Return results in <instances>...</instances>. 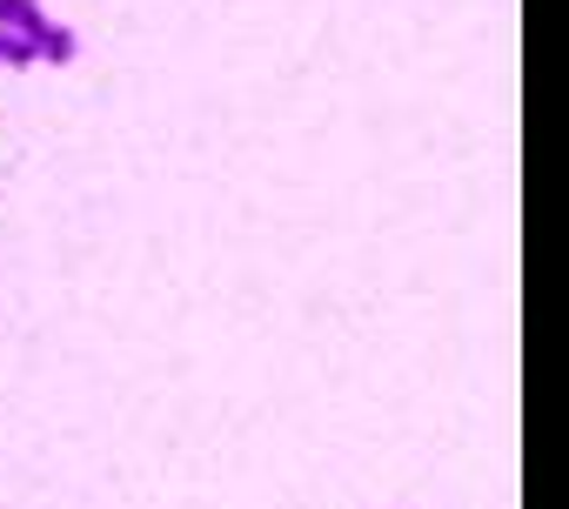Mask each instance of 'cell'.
Instances as JSON below:
<instances>
[{
	"label": "cell",
	"instance_id": "obj_3",
	"mask_svg": "<svg viewBox=\"0 0 569 509\" xmlns=\"http://www.w3.org/2000/svg\"><path fill=\"white\" fill-rule=\"evenodd\" d=\"M34 61V41L28 34H0V68H28Z\"/></svg>",
	"mask_w": 569,
	"mask_h": 509
},
{
	"label": "cell",
	"instance_id": "obj_2",
	"mask_svg": "<svg viewBox=\"0 0 569 509\" xmlns=\"http://www.w3.org/2000/svg\"><path fill=\"white\" fill-rule=\"evenodd\" d=\"M48 28V14H41V0H0V34H41Z\"/></svg>",
	"mask_w": 569,
	"mask_h": 509
},
{
	"label": "cell",
	"instance_id": "obj_1",
	"mask_svg": "<svg viewBox=\"0 0 569 509\" xmlns=\"http://www.w3.org/2000/svg\"><path fill=\"white\" fill-rule=\"evenodd\" d=\"M81 54V41H74V28H61V21H48L41 34H34V61H54V68H68Z\"/></svg>",
	"mask_w": 569,
	"mask_h": 509
}]
</instances>
